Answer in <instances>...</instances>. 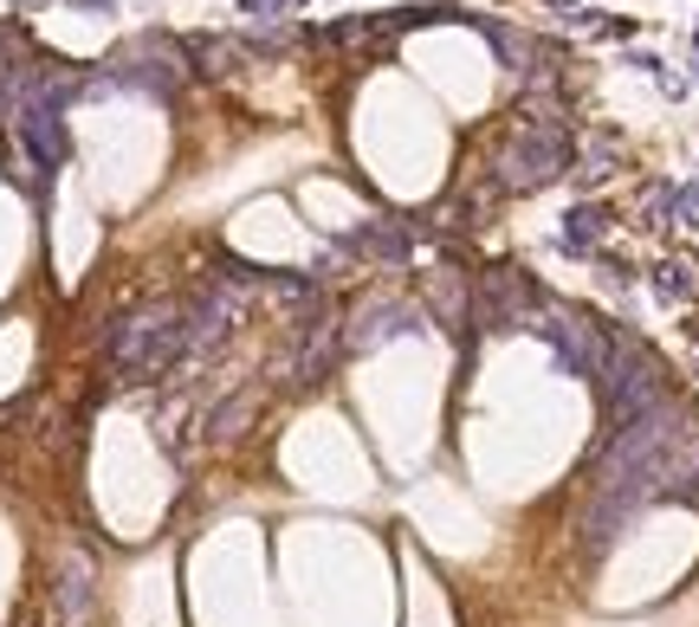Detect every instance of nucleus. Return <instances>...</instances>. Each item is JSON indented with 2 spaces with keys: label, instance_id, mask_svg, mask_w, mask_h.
Masks as SVG:
<instances>
[{
  "label": "nucleus",
  "instance_id": "nucleus-3",
  "mask_svg": "<svg viewBox=\"0 0 699 627\" xmlns=\"http://www.w3.org/2000/svg\"><path fill=\"white\" fill-rule=\"evenodd\" d=\"M279 7H291V0H240V13H279Z\"/></svg>",
  "mask_w": 699,
  "mask_h": 627
},
{
  "label": "nucleus",
  "instance_id": "nucleus-4",
  "mask_svg": "<svg viewBox=\"0 0 699 627\" xmlns=\"http://www.w3.org/2000/svg\"><path fill=\"white\" fill-rule=\"evenodd\" d=\"M694 46H699V26H694Z\"/></svg>",
  "mask_w": 699,
  "mask_h": 627
},
{
  "label": "nucleus",
  "instance_id": "nucleus-1",
  "mask_svg": "<svg viewBox=\"0 0 699 627\" xmlns=\"http://www.w3.org/2000/svg\"><path fill=\"white\" fill-rule=\"evenodd\" d=\"M596 233H603V213H596V208H576V213H570V246H589Z\"/></svg>",
  "mask_w": 699,
  "mask_h": 627
},
{
  "label": "nucleus",
  "instance_id": "nucleus-2",
  "mask_svg": "<svg viewBox=\"0 0 699 627\" xmlns=\"http://www.w3.org/2000/svg\"><path fill=\"white\" fill-rule=\"evenodd\" d=\"M674 201H680V220H687V227H699V188H680Z\"/></svg>",
  "mask_w": 699,
  "mask_h": 627
}]
</instances>
